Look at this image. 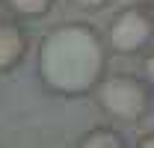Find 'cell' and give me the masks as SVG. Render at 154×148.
Wrapping results in <instances>:
<instances>
[{
    "instance_id": "ba28073f",
    "label": "cell",
    "mask_w": 154,
    "mask_h": 148,
    "mask_svg": "<svg viewBox=\"0 0 154 148\" xmlns=\"http://www.w3.org/2000/svg\"><path fill=\"white\" fill-rule=\"evenodd\" d=\"M71 6H77V9H83V12H98V9H104L110 0H68Z\"/></svg>"
},
{
    "instance_id": "7a4b0ae2",
    "label": "cell",
    "mask_w": 154,
    "mask_h": 148,
    "mask_svg": "<svg viewBox=\"0 0 154 148\" xmlns=\"http://www.w3.org/2000/svg\"><path fill=\"white\" fill-rule=\"evenodd\" d=\"M98 110L107 113V119L125 122V125H139L154 104V89L136 74L128 71H113L107 74L98 89L92 92Z\"/></svg>"
},
{
    "instance_id": "52a82bcc",
    "label": "cell",
    "mask_w": 154,
    "mask_h": 148,
    "mask_svg": "<svg viewBox=\"0 0 154 148\" xmlns=\"http://www.w3.org/2000/svg\"><path fill=\"white\" fill-rule=\"evenodd\" d=\"M142 80H145V83L154 89V48L142 56Z\"/></svg>"
},
{
    "instance_id": "9c48e42d",
    "label": "cell",
    "mask_w": 154,
    "mask_h": 148,
    "mask_svg": "<svg viewBox=\"0 0 154 148\" xmlns=\"http://www.w3.org/2000/svg\"><path fill=\"white\" fill-rule=\"evenodd\" d=\"M134 148H154V130H148V133H142L139 139H136Z\"/></svg>"
},
{
    "instance_id": "8992f818",
    "label": "cell",
    "mask_w": 154,
    "mask_h": 148,
    "mask_svg": "<svg viewBox=\"0 0 154 148\" xmlns=\"http://www.w3.org/2000/svg\"><path fill=\"white\" fill-rule=\"evenodd\" d=\"M54 3H57V0H6V6L12 9V15L27 18V21L45 18V15L54 9Z\"/></svg>"
},
{
    "instance_id": "3957f363",
    "label": "cell",
    "mask_w": 154,
    "mask_h": 148,
    "mask_svg": "<svg viewBox=\"0 0 154 148\" xmlns=\"http://www.w3.org/2000/svg\"><path fill=\"white\" fill-rule=\"evenodd\" d=\"M104 42H107L110 54H122V56L148 51V45L154 42V12L142 3L119 9L107 24Z\"/></svg>"
},
{
    "instance_id": "6da1fadb",
    "label": "cell",
    "mask_w": 154,
    "mask_h": 148,
    "mask_svg": "<svg viewBox=\"0 0 154 148\" xmlns=\"http://www.w3.org/2000/svg\"><path fill=\"white\" fill-rule=\"evenodd\" d=\"M110 48L86 21H65L38 39L36 71L42 86L59 98H83L107 77Z\"/></svg>"
},
{
    "instance_id": "277c9868",
    "label": "cell",
    "mask_w": 154,
    "mask_h": 148,
    "mask_svg": "<svg viewBox=\"0 0 154 148\" xmlns=\"http://www.w3.org/2000/svg\"><path fill=\"white\" fill-rule=\"evenodd\" d=\"M30 51V36L15 18H0V74L12 71L24 62Z\"/></svg>"
},
{
    "instance_id": "5b68a950",
    "label": "cell",
    "mask_w": 154,
    "mask_h": 148,
    "mask_svg": "<svg viewBox=\"0 0 154 148\" xmlns=\"http://www.w3.org/2000/svg\"><path fill=\"white\" fill-rule=\"evenodd\" d=\"M77 148H128V142L113 125H98L77 139Z\"/></svg>"
}]
</instances>
